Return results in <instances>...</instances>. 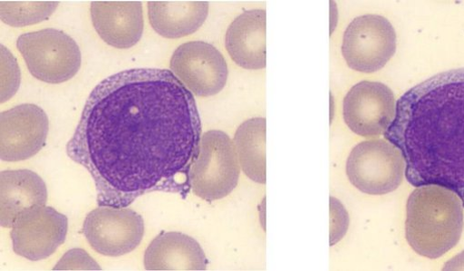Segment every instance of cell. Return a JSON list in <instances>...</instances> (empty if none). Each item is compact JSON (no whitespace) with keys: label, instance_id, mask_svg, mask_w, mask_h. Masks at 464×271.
Masks as SVG:
<instances>
[{"label":"cell","instance_id":"obj_15","mask_svg":"<svg viewBox=\"0 0 464 271\" xmlns=\"http://www.w3.org/2000/svg\"><path fill=\"white\" fill-rule=\"evenodd\" d=\"M0 222L13 227L18 216L34 206L46 205L48 190L44 180L29 169L0 173Z\"/></svg>","mask_w":464,"mask_h":271},{"label":"cell","instance_id":"obj_19","mask_svg":"<svg viewBox=\"0 0 464 271\" xmlns=\"http://www.w3.org/2000/svg\"><path fill=\"white\" fill-rule=\"evenodd\" d=\"M57 2H0L2 21L20 28L47 21L57 10Z\"/></svg>","mask_w":464,"mask_h":271},{"label":"cell","instance_id":"obj_17","mask_svg":"<svg viewBox=\"0 0 464 271\" xmlns=\"http://www.w3.org/2000/svg\"><path fill=\"white\" fill-rule=\"evenodd\" d=\"M153 30L166 39L184 38L196 33L208 15L206 2H149Z\"/></svg>","mask_w":464,"mask_h":271},{"label":"cell","instance_id":"obj_14","mask_svg":"<svg viewBox=\"0 0 464 271\" xmlns=\"http://www.w3.org/2000/svg\"><path fill=\"white\" fill-rule=\"evenodd\" d=\"M225 46L232 61L246 70L266 68V12L248 11L229 25Z\"/></svg>","mask_w":464,"mask_h":271},{"label":"cell","instance_id":"obj_5","mask_svg":"<svg viewBox=\"0 0 464 271\" xmlns=\"http://www.w3.org/2000/svg\"><path fill=\"white\" fill-rule=\"evenodd\" d=\"M17 48L32 75L46 83L66 82L82 67L80 47L72 37L58 30L25 34L18 39Z\"/></svg>","mask_w":464,"mask_h":271},{"label":"cell","instance_id":"obj_7","mask_svg":"<svg viewBox=\"0 0 464 271\" xmlns=\"http://www.w3.org/2000/svg\"><path fill=\"white\" fill-rule=\"evenodd\" d=\"M397 37L391 23L382 16L364 15L347 27L342 53L348 66L362 73L381 71L396 52Z\"/></svg>","mask_w":464,"mask_h":271},{"label":"cell","instance_id":"obj_9","mask_svg":"<svg viewBox=\"0 0 464 271\" xmlns=\"http://www.w3.org/2000/svg\"><path fill=\"white\" fill-rule=\"evenodd\" d=\"M68 218L46 205L24 210L14 221L11 237L14 252L32 261L51 256L65 242Z\"/></svg>","mask_w":464,"mask_h":271},{"label":"cell","instance_id":"obj_10","mask_svg":"<svg viewBox=\"0 0 464 271\" xmlns=\"http://www.w3.org/2000/svg\"><path fill=\"white\" fill-rule=\"evenodd\" d=\"M397 102L392 90L374 82L354 85L343 100V115L346 125L363 138L384 134L396 115Z\"/></svg>","mask_w":464,"mask_h":271},{"label":"cell","instance_id":"obj_2","mask_svg":"<svg viewBox=\"0 0 464 271\" xmlns=\"http://www.w3.org/2000/svg\"><path fill=\"white\" fill-rule=\"evenodd\" d=\"M384 138L401 150L411 185L447 188L464 207V69L404 93Z\"/></svg>","mask_w":464,"mask_h":271},{"label":"cell","instance_id":"obj_6","mask_svg":"<svg viewBox=\"0 0 464 271\" xmlns=\"http://www.w3.org/2000/svg\"><path fill=\"white\" fill-rule=\"evenodd\" d=\"M406 165L401 150L387 140H370L351 151L346 173L351 183L369 195L396 190L404 179Z\"/></svg>","mask_w":464,"mask_h":271},{"label":"cell","instance_id":"obj_22","mask_svg":"<svg viewBox=\"0 0 464 271\" xmlns=\"http://www.w3.org/2000/svg\"><path fill=\"white\" fill-rule=\"evenodd\" d=\"M334 203L331 199V208L335 211V213L331 210L332 214V235H331V246H334L336 242L341 240L343 237L346 234L347 228L349 226V217L340 203L339 200L333 198Z\"/></svg>","mask_w":464,"mask_h":271},{"label":"cell","instance_id":"obj_20","mask_svg":"<svg viewBox=\"0 0 464 271\" xmlns=\"http://www.w3.org/2000/svg\"><path fill=\"white\" fill-rule=\"evenodd\" d=\"M100 270L99 264L83 249L73 248L68 251L54 270Z\"/></svg>","mask_w":464,"mask_h":271},{"label":"cell","instance_id":"obj_8","mask_svg":"<svg viewBox=\"0 0 464 271\" xmlns=\"http://www.w3.org/2000/svg\"><path fill=\"white\" fill-rule=\"evenodd\" d=\"M144 220L132 209L99 207L88 214L82 232L92 247L108 256L133 251L144 236Z\"/></svg>","mask_w":464,"mask_h":271},{"label":"cell","instance_id":"obj_3","mask_svg":"<svg viewBox=\"0 0 464 271\" xmlns=\"http://www.w3.org/2000/svg\"><path fill=\"white\" fill-rule=\"evenodd\" d=\"M463 205L452 190L418 187L407 201L406 239L419 255L438 258L453 248L463 230Z\"/></svg>","mask_w":464,"mask_h":271},{"label":"cell","instance_id":"obj_16","mask_svg":"<svg viewBox=\"0 0 464 271\" xmlns=\"http://www.w3.org/2000/svg\"><path fill=\"white\" fill-rule=\"evenodd\" d=\"M147 270H205L207 257L200 245L180 232H162L144 256Z\"/></svg>","mask_w":464,"mask_h":271},{"label":"cell","instance_id":"obj_1","mask_svg":"<svg viewBox=\"0 0 464 271\" xmlns=\"http://www.w3.org/2000/svg\"><path fill=\"white\" fill-rule=\"evenodd\" d=\"M201 137L182 82L170 71L133 69L92 91L66 150L93 179L99 207L127 208L154 191L185 198Z\"/></svg>","mask_w":464,"mask_h":271},{"label":"cell","instance_id":"obj_13","mask_svg":"<svg viewBox=\"0 0 464 271\" xmlns=\"http://www.w3.org/2000/svg\"><path fill=\"white\" fill-rule=\"evenodd\" d=\"M93 26L100 37L116 49H130L141 39L144 20L140 2H93Z\"/></svg>","mask_w":464,"mask_h":271},{"label":"cell","instance_id":"obj_21","mask_svg":"<svg viewBox=\"0 0 464 271\" xmlns=\"http://www.w3.org/2000/svg\"><path fill=\"white\" fill-rule=\"evenodd\" d=\"M3 53V70L6 71V76L9 77L8 80L3 83V101H8L11 97H13L20 84V70L17 64L16 60L13 57L11 53L2 46Z\"/></svg>","mask_w":464,"mask_h":271},{"label":"cell","instance_id":"obj_12","mask_svg":"<svg viewBox=\"0 0 464 271\" xmlns=\"http://www.w3.org/2000/svg\"><path fill=\"white\" fill-rule=\"evenodd\" d=\"M0 157L5 161L29 160L45 146L49 133L46 112L34 104H23L0 115Z\"/></svg>","mask_w":464,"mask_h":271},{"label":"cell","instance_id":"obj_23","mask_svg":"<svg viewBox=\"0 0 464 271\" xmlns=\"http://www.w3.org/2000/svg\"><path fill=\"white\" fill-rule=\"evenodd\" d=\"M443 270H464V251L445 263Z\"/></svg>","mask_w":464,"mask_h":271},{"label":"cell","instance_id":"obj_4","mask_svg":"<svg viewBox=\"0 0 464 271\" xmlns=\"http://www.w3.org/2000/svg\"><path fill=\"white\" fill-rule=\"evenodd\" d=\"M240 165L235 142L223 131H207L189 171L190 188L204 200L223 198L237 187Z\"/></svg>","mask_w":464,"mask_h":271},{"label":"cell","instance_id":"obj_11","mask_svg":"<svg viewBox=\"0 0 464 271\" xmlns=\"http://www.w3.org/2000/svg\"><path fill=\"white\" fill-rule=\"evenodd\" d=\"M170 71L198 97H210L219 93L228 76L223 55L204 42L180 45L171 57Z\"/></svg>","mask_w":464,"mask_h":271},{"label":"cell","instance_id":"obj_18","mask_svg":"<svg viewBox=\"0 0 464 271\" xmlns=\"http://www.w3.org/2000/svg\"><path fill=\"white\" fill-rule=\"evenodd\" d=\"M245 174L256 183H266V119L254 118L237 130L235 140Z\"/></svg>","mask_w":464,"mask_h":271}]
</instances>
